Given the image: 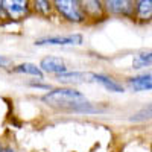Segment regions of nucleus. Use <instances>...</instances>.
Instances as JSON below:
<instances>
[{
	"instance_id": "f257e3e1",
	"label": "nucleus",
	"mask_w": 152,
	"mask_h": 152,
	"mask_svg": "<svg viewBox=\"0 0 152 152\" xmlns=\"http://www.w3.org/2000/svg\"><path fill=\"white\" fill-rule=\"evenodd\" d=\"M43 102L62 110H75V111H85L90 104L87 102L85 96L73 88H56L43 96Z\"/></svg>"
},
{
	"instance_id": "f03ea898",
	"label": "nucleus",
	"mask_w": 152,
	"mask_h": 152,
	"mask_svg": "<svg viewBox=\"0 0 152 152\" xmlns=\"http://www.w3.org/2000/svg\"><path fill=\"white\" fill-rule=\"evenodd\" d=\"M53 8L59 15L72 23H81L85 18L78 5V0H53Z\"/></svg>"
},
{
	"instance_id": "7ed1b4c3",
	"label": "nucleus",
	"mask_w": 152,
	"mask_h": 152,
	"mask_svg": "<svg viewBox=\"0 0 152 152\" xmlns=\"http://www.w3.org/2000/svg\"><path fill=\"white\" fill-rule=\"evenodd\" d=\"M5 15L11 20H23L31 12V0H2Z\"/></svg>"
},
{
	"instance_id": "20e7f679",
	"label": "nucleus",
	"mask_w": 152,
	"mask_h": 152,
	"mask_svg": "<svg viewBox=\"0 0 152 152\" xmlns=\"http://www.w3.org/2000/svg\"><path fill=\"white\" fill-rule=\"evenodd\" d=\"M104 9L111 15L131 17L135 11V0H102Z\"/></svg>"
},
{
	"instance_id": "39448f33",
	"label": "nucleus",
	"mask_w": 152,
	"mask_h": 152,
	"mask_svg": "<svg viewBox=\"0 0 152 152\" xmlns=\"http://www.w3.org/2000/svg\"><path fill=\"white\" fill-rule=\"evenodd\" d=\"M81 44H82V35L79 34L44 37L35 41V46H81Z\"/></svg>"
},
{
	"instance_id": "423d86ee",
	"label": "nucleus",
	"mask_w": 152,
	"mask_h": 152,
	"mask_svg": "<svg viewBox=\"0 0 152 152\" xmlns=\"http://www.w3.org/2000/svg\"><path fill=\"white\" fill-rule=\"evenodd\" d=\"M78 5L82 11L84 17L90 18H102L104 17V3L102 0H78Z\"/></svg>"
},
{
	"instance_id": "0eeeda50",
	"label": "nucleus",
	"mask_w": 152,
	"mask_h": 152,
	"mask_svg": "<svg viewBox=\"0 0 152 152\" xmlns=\"http://www.w3.org/2000/svg\"><path fill=\"white\" fill-rule=\"evenodd\" d=\"M40 69L46 73H55V75L67 72L66 62L58 56H46V58H43L41 62H40Z\"/></svg>"
},
{
	"instance_id": "6e6552de",
	"label": "nucleus",
	"mask_w": 152,
	"mask_h": 152,
	"mask_svg": "<svg viewBox=\"0 0 152 152\" xmlns=\"http://www.w3.org/2000/svg\"><path fill=\"white\" fill-rule=\"evenodd\" d=\"M56 79L61 81V82L78 84V82L93 81V75H91V73H85V72H64V73L56 75Z\"/></svg>"
},
{
	"instance_id": "1a4fd4ad",
	"label": "nucleus",
	"mask_w": 152,
	"mask_h": 152,
	"mask_svg": "<svg viewBox=\"0 0 152 152\" xmlns=\"http://www.w3.org/2000/svg\"><path fill=\"white\" fill-rule=\"evenodd\" d=\"M134 91H149L152 90V75H140L128 81Z\"/></svg>"
},
{
	"instance_id": "9d476101",
	"label": "nucleus",
	"mask_w": 152,
	"mask_h": 152,
	"mask_svg": "<svg viewBox=\"0 0 152 152\" xmlns=\"http://www.w3.org/2000/svg\"><path fill=\"white\" fill-rule=\"evenodd\" d=\"M135 15L142 21L152 20V0H135Z\"/></svg>"
},
{
	"instance_id": "9b49d317",
	"label": "nucleus",
	"mask_w": 152,
	"mask_h": 152,
	"mask_svg": "<svg viewBox=\"0 0 152 152\" xmlns=\"http://www.w3.org/2000/svg\"><path fill=\"white\" fill-rule=\"evenodd\" d=\"M93 81L99 82L108 91H113V93H122L123 91V87L119 82H116L114 79L108 78V76H105V75H93Z\"/></svg>"
},
{
	"instance_id": "f8f14e48",
	"label": "nucleus",
	"mask_w": 152,
	"mask_h": 152,
	"mask_svg": "<svg viewBox=\"0 0 152 152\" xmlns=\"http://www.w3.org/2000/svg\"><path fill=\"white\" fill-rule=\"evenodd\" d=\"M14 72L17 73H23V75H31V76H35V78H43V70L40 69V66H35V64H31V62H24V64H20L14 69Z\"/></svg>"
},
{
	"instance_id": "ddd939ff",
	"label": "nucleus",
	"mask_w": 152,
	"mask_h": 152,
	"mask_svg": "<svg viewBox=\"0 0 152 152\" xmlns=\"http://www.w3.org/2000/svg\"><path fill=\"white\" fill-rule=\"evenodd\" d=\"M152 66V52H143L137 53L132 59V67L134 69H143Z\"/></svg>"
},
{
	"instance_id": "4468645a",
	"label": "nucleus",
	"mask_w": 152,
	"mask_h": 152,
	"mask_svg": "<svg viewBox=\"0 0 152 152\" xmlns=\"http://www.w3.org/2000/svg\"><path fill=\"white\" fill-rule=\"evenodd\" d=\"M34 9L41 15H49L52 11V2L50 0H32Z\"/></svg>"
},
{
	"instance_id": "2eb2a0df",
	"label": "nucleus",
	"mask_w": 152,
	"mask_h": 152,
	"mask_svg": "<svg viewBox=\"0 0 152 152\" xmlns=\"http://www.w3.org/2000/svg\"><path fill=\"white\" fill-rule=\"evenodd\" d=\"M152 119V104L143 107L142 110H138L135 114H132L131 122H143V120H149Z\"/></svg>"
},
{
	"instance_id": "dca6fc26",
	"label": "nucleus",
	"mask_w": 152,
	"mask_h": 152,
	"mask_svg": "<svg viewBox=\"0 0 152 152\" xmlns=\"http://www.w3.org/2000/svg\"><path fill=\"white\" fill-rule=\"evenodd\" d=\"M8 58H5V56H2V55H0V67H3V66H6L8 64Z\"/></svg>"
},
{
	"instance_id": "f3484780",
	"label": "nucleus",
	"mask_w": 152,
	"mask_h": 152,
	"mask_svg": "<svg viewBox=\"0 0 152 152\" xmlns=\"http://www.w3.org/2000/svg\"><path fill=\"white\" fill-rule=\"evenodd\" d=\"M31 87H34V88H44V90H49V87H47V85H41V84H31Z\"/></svg>"
},
{
	"instance_id": "a211bd4d",
	"label": "nucleus",
	"mask_w": 152,
	"mask_h": 152,
	"mask_svg": "<svg viewBox=\"0 0 152 152\" xmlns=\"http://www.w3.org/2000/svg\"><path fill=\"white\" fill-rule=\"evenodd\" d=\"M3 17H6V15H5V11H3V2L0 0V18H3Z\"/></svg>"
},
{
	"instance_id": "6ab92c4d",
	"label": "nucleus",
	"mask_w": 152,
	"mask_h": 152,
	"mask_svg": "<svg viewBox=\"0 0 152 152\" xmlns=\"http://www.w3.org/2000/svg\"><path fill=\"white\" fill-rule=\"evenodd\" d=\"M0 152H11V151H2V149H0Z\"/></svg>"
}]
</instances>
